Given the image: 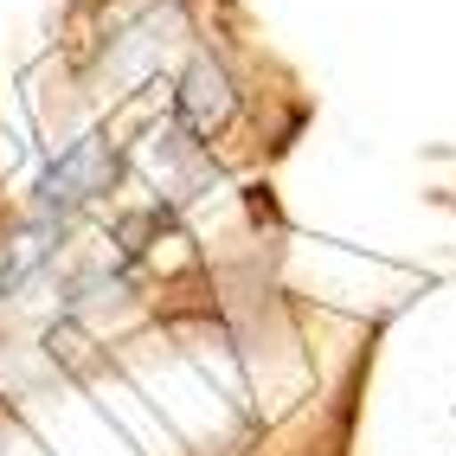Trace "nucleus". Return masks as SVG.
<instances>
[{"label": "nucleus", "mask_w": 456, "mask_h": 456, "mask_svg": "<svg viewBox=\"0 0 456 456\" xmlns=\"http://www.w3.org/2000/svg\"><path fill=\"white\" fill-rule=\"evenodd\" d=\"M225 110H232V97H225V77L212 71V65H193V77H187V116H193L200 129H212Z\"/></svg>", "instance_id": "obj_1"}]
</instances>
